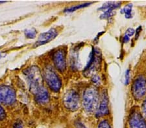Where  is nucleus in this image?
<instances>
[{
    "label": "nucleus",
    "mask_w": 146,
    "mask_h": 128,
    "mask_svg": "<svg viewBox=\"0 0 146 128\" xmlns=\"http://www.w3.org/2000/svg\"><path fill=\"white\" fill-rule=\"evenodd\" d=\"M24 74L29 83L30 91L33 95L44 87L42 84L43 81L41 72L38 67L36 66L29 67L24 71Z\"/></svg>",
    "instance_id": "1"
},
{
    "label": "nucleus",
    "mask_w": 146,
    "mask_h": 128,
    "mask_svg": "<svg viewBox=\"0 0 146 128\" xmlns=\"http://www.w3.org/2000/svg\"><path fill=\"white\" fill-rule=\"evenodd\" d=\"M99 102L98 90L94 87L86 88L83 93L82 105L85 110L88 113H92L97 110Z\"/></svg>",
    "instance_id": "2"
},
{
    "label": "nucleus",
    "mask_w": 146,
    "mask_h": 128,
    "mask_svg": "<svg viewBox=\"0 0 146 128\" xmlns=\"http://www.w3.org/2000/svg\"><path fill=\"white\" fill-rule=\"evenodd\" d=\"M43 74L44 78L50 89L53 91H58L60 89L62 83L60 78L54 71V70L51 67H46L44 70Z\"/></svg>",
    "instance_id": "3"
},
{
    "label": "nucleus",
    "mask_w": 146,
    "mask_h": 128,
    "mask_svg": "<svg viewBox=\"0 0 146 128\" xmlns=\"http://www.w3.org/2000/svg\"><path fill=\"white\" fill-rule=\"evenodd\" d=\"M101 63V53L98 49L93 48L90 53L89 61L84 69V73L86 76H90L94 72L99 69Z\"/></svg>",
    "instance_id": "4"
},
{
    "label": "nucleus",
    "mask_w": 146,
    "mask_h": 128,
    "mask_svg": "<svg viewBox=\"0 0 146 128\" xmlns=\"http://www.w3.org/2000/svg\"><path fill=\"white\" fill-rule=\"evenodd\" d=\"M66 108L71 111H77L80 106L79 96L76 91L70 90L66 93L63 100Z\"/></svg>",
    "instance_id": "5"
},
{
    "label": "nucleus",
    "mask_w": 146,
    "mask_h": 128,
    "mask_svg": "<svg viewBox=\"0 0 146 128\" xmlns=\"http://www.w3.org/2000/svg\"><path fill=\"white\" fill-rule=\"evenodd\" d=\"M133 95L136 100H140L146 94V78L140 76L134 81L132 87Z\"/></svg>",
    "instance_id": "6"
},
{
    "label": "nucleus",
    "mask_w": 146,
    "mask_h": 128,
    "mask_svg": "<svg viewBox=\"0 0 146 128\" xmlns=\"http://www.w3.org/2000/svg\"><path fill=\"white\" fill-rule=\"evenodd\" d=\"M16 100L15 90L7 85H0V103L11 105Z\"/></svg>",
    "instance_id": "7"
},
{
    "label": "nucleus",
    "mask_w": 146,
    "mask_h": 128,
    "mask_svg": "<svg viewBox=\"0 0 146 128\" xmlns=\"http://www.w3.org/2000/svg\"><path fill=\"white\" fill-rule=\"evenodd\" d=\"M130 128H146V121L140 111L136 109L132 111L129 118Z\"/></svg>",
    "instance_id": "8"
},
{
    "label": "nucleus",
    "mask_w": 146,
    "mask_h": 128,
    "mask_svg": "<svg viewBox=\"0 0 146 128\" xmlns=\"http://www.w3.org/2000/svg\"><path fill=\"white\" fill-rule=\"evenodd\" d=\"M53 60L54 65L58 71L60 72L64 71L66 67V52L64 49H60L54 53Z\"/></svg>",
    "instance_id": "9"
},
{
    "label": "nucleus",
    "mask_w": 146,
    "mask_h": 128,
    "mask_svg": "<svg viewBox=\"0 0 146 128\" xmlns=\"http://www.w3.org/2000/svg\"><path fill=\"white\" fill-rule=\"evenodd\" d=\"M57 34V31L55 29H51L48 31L44 32V33L40 35L38 39L36 42L35 43L34 47H38L49 43V41L55 38Z\"/></svg>",
    "instance_id": "10"
},
{
    "label": "nucleus",
    "mask_w": 146,
    "mask_h": 128,
    "mask_svg": "<svg viewBox=\"0 0 146 128\" xmlns=\"http://www.w3.org/2000/svg\"><path fill=\"white\" fill-rule=\"evenodd\" d=\"M109 101H108V97L106 93H103V97L101 100V103L99 108L96 112V116L97 117H101L105 115H107L109 113Z\"/></svg>",
    "instance_id": "11"
},
{
    "label": "nucleus",
    "mask_w": 146,
    "mask_h": 128,
    "mask_svg": "<svg viewBox=\"0 0 146 128\" xmlns=\"http://www.w3.org/2000/svg\"><path fill=\"white\" fill-rule=\"evenodd\" d=\"M35 99L38 103L44 104L49 100V95L48 91L45 87H43L34 95Z\"/></svg>",
    "instance_id": "12"
},
{
    "label": "nucleus",
    "mask_w": 146,
    "mask_h": 128,
    "mask_svg": "<svg viewBox=\"0 0 146 128\" xmlns=\"http://www.w3.org/2000/svg\"><path fill=\"white\" fill-rule=\"evenodd\" d=\"M120 5H121V3H120V2L109 1V2H107V3H105L100 9H99L104 11L105 10H107L108 9H117L118 8Z\"/></svg>",
    "instance_id": "13"
},
{
    "label": "nucleus",
    "mask_w": 146,
    "mask_h": 128,
    "mask_svg": "<svg viewBox=\"0 0 146 128\" xmlns=\"http://www.w3.org/2000/svg\"><path fill=\"white\" fill-rule=\"evenodd\" d=\"M132 8H133V5L129 3L125 7L121 10V12L125 14L126 18H132Z\"/></svg>",
    "instance_id": "14"
},
{
    "label": "nucleus",
    "mask_w": 146,
    "mask_h": 128,
    "mask_svg": "<svg viewBox=\"0 0 146 128\" xmlns=\"http://www.w3.org/2000/svg\"><path fill=\"white\" fill-rule=\"evenodd\" d=\"M91 4H92V3H85L79 5L72 7H70V8H68V9H66V10L64 11V12H74L76 10H78V9H79L88 7Z\"/></svg>",
    "instance_id": "15"
},
{
    "label": "nucleus",
    "mask_w": 146,
    "mask_h": 128,
    "mask_svg": "<svg viewBox=\"0 0 146 128\" xmlns=\"http://www.w3.org/2000/svg\"><path fill=\"white\" fill-rule=\"evenodd\" d=\"M114 9H108L107 10H105L103 11V14L101 16V19H107V18H109L112 17L113 15H114Z\"/></svg>",
    "instance_id": "16"
},
{
    "label": "nucleus",
    "mask_w": 146,
    "mask_h": 128,
    "mask_svg": "<svg viewBox=\"0 0 146 128\" xmlns=\"http://www.w3.org/2000/svg\"><path fill=\"white\" fill-rule=\"evenodd\" d=\"M25 36L28 38H34L36 36V30H35L33 29H29L25 31Z\"/></svg>",
    "instance_id": "17"
},
{
    "label": "nucleus",
    "mask_w": 146,
    "mask_h": 128,
    "mask_svg": "<svg viewBox=\"0 0 146 128\" xmlns=\"http://www.w3.org/2000/svg\"><path fill=\"white\" fill-rule=\"evenodd\" d=\"M98 128H112L111 125L107 120H104L100 122L98 125Z\"/></svg>",
    "instance_id": "18"
},
{
    "label": "nucleus",
    "mask_w": 146,
    "mask_h": 128,
    "mask_svg": "<svg viewBox=\"0 0 146 128\" xmlns=\"http://www.w3.org/2000/svg\"><path fill=\"white\" fill-rule=\"evenodd\" d=\"M125 84L127 85L129 83V80H130V71L129 69L127 70V71L125 72Z\"/></svg>",
    "instance_id": "19"
},
{
    "label": "nucleus",
    "mask_w": 146,
    "mask_h": 128,
    "mask_svg": "<svg viewBox=\"0 0 146 128\" xmlns=\"http://www.w3.org/2000/svg\"><path fill=\"white\" fill-rule=\"evenodd\" d=\"M135 30L133 29H132V28H129V29L127 30L126 33L125 35L127 36H128L129 38H130V37H131L132 36H133V34H135Z\"/></svg>",
    "instance_id": "20"
},
{
    "label": "nucleus",
    "mask_w": 146,
    "mask_h": 128,
    "mask_svg": "<svg viewBox=\"0 0 146 128\" xmlns=\"http://www.w3.org/2000/svg\"><path fill=\"white\" fill-rule=\"evenodd\" d=\"M6 116V113L5 111L3 109V108L0 106V120H3Z\"/></svg>",
    "instance_id": "21"
},
{
    "label": "nucleus",
    "mask_w": 146,
    "mask_h": 128,
    "mask_svg": "<svg viewBox=\"0 0 146 128\" xmlns=\"http://www.w3.org/2000/svg\"><path fill=\"white\" fill-rule=\"evenodd\" d=\"M92 81L94 83L96 84H99L100 83V78L97 75H94L92 78Z\"/></svg>",
    "instance_id": "22"
},
{
    "label": "nucleus",
    "mask_w": 146,
    "mask_h": 128,
    "mask_svg": "<svg viewBox=\"0 0 146 128\" xmlns=\"http://www.w3.org/2000/svg\"><path fill=\"white\" fill-rule=\"evenodd\" d=\"M13 128H23L22 122L20 120L18 121V122H16L15 124V125H14Z\"/></svg>",
    "instance_id": "23"
},
{
    "label": "nucleus",
    "mask_w": 146,
    "mask_h": 128,
    "mask_svg": "<svg viewBox=\"0 0 146 128\" xmlns=\"http://www.w3.org/2000/svg\"><path fill=\"white\" fill-rule=\"evenodd\" d=\"M142 111H143V115L145 116L146 117V98L145 99V100L143 101V105H142Z\"/></svg>",
    "instance_id": "24"
},
{
    "label": "nucleus",
    "mask_w": 146,
    "mask_h": 128,
    "mask_svg": "<svg viewBox=\"0 0 146 128\" xmlns=\"http://www.w3.org/2000/svg\"><path fill=\"white\" fill-rule=\"evenodd\" d=\"M76 127H77V128H86L85 126H84V125L82 124V123H81V122H77V123H76Z\"/></svg>",
    "instance_id": "25"
},
{
    "label": "nucleus",
    "mask_w": 146,
    "mask_h": 128,
    "mask_svg": "<svg viewBox=\"0 0 146 128\" xmlns=\"http://www.w3.org/2000/svg\"><path fill=\"white\" fill-rule=\"evenodd\" d=\"M141 31H142V27L140 26L137 29H136V38H137L138 37V35H139V34H140V32H141Z\"/></svg>",
    "instance_id": "26"
},
{
    "label": "nucleus",
    "mask_w": 146,
    "mask_h": 128,
    "mask_svg": "<svg viewBox=\"0 0 146 128\" xmlns=\"http://www.w3.org/2000/svg\"><path fill=\"white\" fill-rule=\"evenodd\" d=\"M123 41L124 43H127L128 41H129V38L128 36H125V35L124 37H123Z\"/></svg>",
    "instance_id": "27"
}]
</instances>
